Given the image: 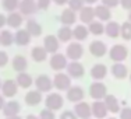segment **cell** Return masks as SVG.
I'll use <instances>...</instances> for the list:
<instances>
[{
    "instance_id": "1",
    "label": "cell",
    "mask_w": 131,
    "mask_h": 119,
    "mask_svg": "<svg viewBox=\"0 0 131 119\" xmlns=\"http://www.w3.org/2000/svg\"><path fill=\"white\" fill-rule=\"evenodd\" d=\"M64 105V98L61 94L59 93H49L45 98V106L50 111L56 112V111H60Z\"/></svg>"
},
{
    "instance_id": "2",
    "label": "cell",
    "mask_w": 131,
    "mask_h": 119,
    "mask_svg": "<svg viewBox=\"0 0 131 119\" xmlns=\"http://www.w3.org/2000/svg\"><path fill=\"white\" fill-rule=\"evenodd\" d=\"M53 87L59 91H67L71 87V77L63 71H57V74L53 77Z\"/></svg>"
},
{
    "instance_id": "3",
    "label": "cell",
    "mask_w": 131,
    "mask_h": 119,
    "mask_svg": "<svg viewBox=\"0 0 131 119\" xmlns=\"http://www.w3.org/2000/svg\"><path fill=\"white\" fill-rule=\"evenodd\" d=\"M128 56V49L126 48L124 45H113L109 51V58L112 59L113 62H124Z\"/></svg>"
},
{
    "instance_id": "4",
    "label": "cell",
    "mask_w": 131,
    "mask_h": 119,
    "mask_svg": "<svg viewBox=\"0 0 131 119\" xmlns=\"http://www.w3.org/2000/svg\"><path fill=\"white\" fill-rule=\"evenodd\" d=\"M66 56L67 59H71V60H80L81 58L84 56V48L82 45L75 41V42H70L66 49Z\"/></svg>"
},
{
    "instance_id": "5",
    "label": "cell",
    "mask_w": 131,
    "mask_h": 119,
    "mask_svg": "<svg viewBox=\"0 0 131 119\" xmlns=\"http://www.w3.org/2000/svg\"><path fill=\"white\" fill-rule=\"evenodd\" d=\"M50 67H52V70H54V71H61V70H64L66 67H67V65H68V62H67V56L63 55V53H59V52H56V53H53V55L50 56Z\"/></svg>"
},
{
    "instance_id": "6",
    "label": "cell",
    "mask_w": 131,
    "mask_h": 119,
    "mask_svg": "<svg viewBox=\"0 0 131 119\" xmlns=\"http://www.w3.org/2000/svg\"><path fill=\"white\" fill-rule=\"evenodd\" d=\"M89 95L93 99H103L107 95V87L102 81H93L89 86Z\"/></svg>"
},
{
    "instance_id": "7",
    "label": "cell",
    "mask_w": 131,
    "mask_h": 119,
    "mask_svg": "<svg viewBox=\"0 0 131 119\" xmlns=\"http://www.w3.org/2000/svg\"><path fill=\"white\" fill-rule=\"evenodd\" d=\"M66 70H67V74L71 79H81L85 74V69H84L82 63H80V60H71L67 65Z\"/></svg>"
},
{
    "instance_id": "8",
    "label": "cell",
    "mask_w": 131,
    "mask_h": 119,
    "mask_svg": "<svg viewBox=\"0 0 131 119\" xmlns=\"http://www.w3.org/2000/svg\"><path fill=\"white\" fill-rule=\"evenodd\" d=\"M18 84H17V81L15 80H6V81H3L2 83V95L4 97V98H13V97L17 95V93H18Z\"/></svg>"
},
{
    "instance_id": "9",
    "label": "cell",
    "mask_w": 131,
    "mask_h": 119,
    "mask_svg": "<svg viewBox=\"0 0 131 119\" xmlns=\"http://www.w3.org/2000/svg\"><path fill=\"white\" fill-rule=\"evenodd\" d=\"M84 97H85V93H84L82 87H80V86H71L70 88L66 91V98L70 102H74V104L82 101Z\"/></svg>"
},
{
    "instance_id": "10",
    "label": "cell",
    "mask_w": 131,
    "mask_h": 119,
    "mask_svg": "<svg viewBox=\"0 0 131 119\" xmlns=\"http://www.w3.org/2000/svg\"><path fill=\"white\" fill-rule=\"evenodd\" d=\"M35 87L40 93H50L53 88V80L46 74H39L35 80Z\"/></svg>"
},
{
    "instance_id": "11",
    "label": "cell",
    "mask_w": 131,
    "mask_h": 119,
    "mask_svg": "<svg viewBox=\"0 0 131 119\" xmlns=\"http://www.w3.org/2000/svg\"><path fill=\"white\" fill-rule=\"evenodd\" d=\"M91 109H92V116L95 119H105L109 114L103 99H95V102L91 105Z\"/></svg>"
},
{
    "instance_id": "12",
    "label": "cell",
    "mask_w": 131,
    "mask_h": 119,
    "mask_svg": "<svg viewBox=\"0 0 131 119\" xmlns=\"http://www.w3.org/2000/svg\"><path fill=\"white\" fill-rule=\"evenodd\" d=\"M18 11H20L23 15H34L36 11H38L36 0H20Z\"/></svg>"
},
{
    "instance_id": "13",
    "label": "cell",
    "mask_w": 131,
    "mask_h": 119,
    "mask_svg": "<svg viewBox=\"0 0 131 119\" xmlns=\"http://www.w3.org/2000/svg\"><path fill=\"white\" fill-rule=\"evenodd\" d=\"M74 114L78 116V119H88L92 116V109L88 102L80 101L74 105Z\"/></svg>"
},
{
    "instance_id": "14",
    "label": "cell",
    "mask_w": 131,
    "mask_h": 119,
    "mask_svg": "<svg viewBox=\"0 0 131 119\" xmlns=\"http://www.w3.org/2000/svg\"><path fill=\"white\" fill-rule=\"evenodd\" d=\"M31 39H32V36H31V34L28 32L25 28H18L17 31L14 32V43L18 46H27L31 43Z\"/></svg>"
},
{
    "instance_id": "15",
    "label": "cell",
    "mask_w": 131,
    "mask_h": 119,
    "mask_svg": "<svg viewBox=\"0 0 131 119\" xmlns=\"http://www.w3.org/2000/svg\"><path fill=\"white\" fill-rule=\"evenodd\" d=\"M43 48L46 49V52L53 55L59 51L60 48V41L56 35H46L45 39H43Z\"/></svg>"
},
{
    "instance_id": "16",
    "label": "cell",
    "mask_w": 131,
    "mask_h": 119,
    "mask_svg": "<svg viewBox=\"0 0 131 119\" xmlns=\"http://www.w3.org/2000/svg\"><path fill=\"white\" fill-rule=\"evenodd\" d=\"M89 52L95 58H103L107 53V46L102 41H92L91 45H89Z\"/></svg>"
},
{
    "instance_id": "17",
    "label": "cell",
    "mask_w": 131,
    "mask_h": 119,
    "mask_svg": "<svg viewBox=\"0 0 131 119\" xmlns=\"http://www.w3.org/2000/svg\"><path fill=\"white\" fill-rule=\"evenodd\" d=\"M103 102H105L106 108H107V111L110 112V114H118V112H120L121 106H120V102H118L116 95L107 94V95L103 98Z\"/></svg>"
},
{
    "instance_id": "18",
    "label": "cell",
    "mask_w": 131,
    "mask_h": 119,
    "mask_svg": "<svg viewBox=\"0 0 131 119\" xmlns=\"http://www.w3.org/2000/svg\"><path fill=\"white\" fill-rule=\"evenodd\" d=\"M43 97H42V93L39 91V90H31V91H28L25 94V97H24V101H25V104L28 106H36L39 105L40 102H42Z\"/></svg>"
},
{
    "instance_id": "19",
    "label": "cell",
    "mask_w": 131,
    "mask_h": 119,
    "mask_svg": "<svg viewBox=\"0 0 131 119\" xmlns=\"http://www.w3.org/2000/svg\"><path fill=\"white\" fill-rule=\"evenodd\" d=\"M110 71L113 74V77L117 80H124L128 76V69H127L126 65H123V62H114V65L112 66Z\"/></svg>"
},
{
    "instance_id": "20",
    "label": "cell",
    "mask_w": 131,
    "mask_h": 119,
    "mask_svg": "<svg viewBox=\"0 0 131 119\" xmlns=\"http://www.w3.org/2000/svg\"><path fill=\"white\" fill-rule=\"evenodd\" d=\"M107 76V67L103 63H96L91 69V77L95 81H102Z\"/></svg>"
},
{
    "instance_id": "21",
    "label": "cell",
    "mask_w": 131,
    "mask_h": 119,
    "mask_svg": "<svg viewBox=\"0 0 131 119\" xmlns=\"http://www.w3.org/2000/svg\"><path fill=\"white\" fill-rule=\"evenodd\" d=\"M80 20H81V23H84V24L92 23V21L95 20V8L89 4L84 6L80 10Z\"/></svg>"
},
{
    "instance_id": "22",
    "label": "cell",
    "mask_w": 131,
    "mask_h": 119,
    "mask_svg": "<svg viewBox=\"0 0 131 119\" xmlns=\"http://www.w3.org/2000/svg\"><path fill=\"white\" fill-rule=\"evenodd\" d=\"M3 114L4 116H13V115H20L21 112V105L18 101H6L3 106Z\"/></svg>"
},
{
    "instance_id": "23",
    "label": "cell",
    "mask_w": 131,
    "mask_h": 119,
    "mask_svg": "<svg viewBox=\"0 0 131 119\" xmlns=\"http://www.w3.org/2000/svg\"><path fill=\"white\" fill-rule=\"evenodd\" d=\"M75 21H77L75 11H73L71 8H64V10L61 11V14H60V23L63 24V25L71 27V25H74V24H75Z\"/></svg>"
},
{
    "instance_id": "24",
    "label": "cell",
    "mask_w": 131,
    "mask_h": 119,
    "mask_svg": "<svg viewBox=\"0 0 131 119\" xmlns=\"http://www.w3.org/2000/svg\"><path fill=\"white\" fill-rule=\"evenodd\" d=\"M95 18H98L99 21H110L112 18L110 8L105 4H98L95 7Z\"/></svg>"
},
{
    "instance_id": "25",
    "label": "cell",
    "mask_w": 131,
    "mask_h": 119,
    "mask_svg": "<svg viewBox=\"0 0 131 119\" xmlns=\"http://www.w3.org/2000/svg\"><path fill=\"white\" fill-rule=\"evenodd\" d=\"M48 55L49 53L46 52V49L43 48V46H34V48L31 49V58H32V60L36 62V63L45 62L46 59H48Z\"/></svg>"
},
{
    "instance_id": "26",
    "label": "cell",
    "mask_w": 131,
    "mask_h": 119,
    "mask_svg": "<svg viewBox=\"0 0 131 119\" xmlns=\"http://www.w3.org/2000/svg\"><path fill=\"white\" fill-rule=\"evenodd\" d=\"M23 23H24V17H23L21 13H17V11H11V13H8V15H7V25L10 28L18 30Z\"/></svg>"
},
{
    "instance_id": "27",
    "label": "cell",
    "mask_w": 131,
    "mask_h": 119,
    "mask_svg": "<svg viewBox=\"0 0 131 119\" xmlns=\"http://www.w3.org/2000/svg\"><path fill=\"white\" fill-rule=\"evenodd\" d=\"M25 30L31 34V36L34 38H38V36L42 35V25L38 23L36 20H28L25 23Z\"/></svg>"
},
{
    "instance_id": "28",
    "label": "cell",
    "mask_w": 131,
    "mask_h": 119,
    "mask_svg": "<svg viewBox=\"0 0 131 119\" xmlns=\"http://www.w3.org/2000/svg\"><path fill=\"white\" fill-rule=\"evenodd\" d=\"M15 81H17L18 87H21V88H29L34 83L32 76L28 74L27 71H20L17 74V77H15Z\"/></svg>"
},
{
    "instance_id": "29",
    "label": "cell",
    "mask_w": 131,
    "mask_h": 119,
    "mask_svg": "<svg viewBox=\"0 0 131 119\" xmlns=\"http://www.w3.org/2000/svg\"><path fill=\"white\" fill-rule=\"evenodd\" d=\"M11 66L17 73H20V71H25L27 67H28V60L25 56H21V55H15L13 58V60H11Z\"/></svg>"
},
{
    "instance_id": "30",
    "label": "cell",
    "mask_w": 131,
    "mask_h": 119,
    "mask_svg": "<svg viewBox=\"0 0 131 119\" xmlns=\"http://www.w3.org/2000/svg\"><path fill=\"white\" fill-rule=\"evenodd\" d=\"M88 35H89L88 27H85L84 24H78V25H75L73 28V38L75 41H78V42L85 41L88 38Z\"/></svg>"
},
{
    "instance_id": "31",
    "label": "cell",
    "mask_w": 131,
    "mask_h": 119,
    "mask_svg": "<svg viewBox=\"0 0 131 119\" xmlns=\"http://www.w3.org/2000/svg\"><path fill=\"white\" fill-rule=\"evenodd\" d=\"M105 34L112 39L118 38L120 36V24L116 23V21H109L105 25Z\"/></svg>"
},
{
    "instance_id": "32",
    "label": "cell",
    "mask_w": 131,
    "mask_h": 119,
    "mask_svg": "<svg viewBox=\"0 0 131 119\" xmlns=\"http://www.w3.org/2000/svg\"><path fill=\"white\" fill-rule=\"evenodd\" d=\"M88 31H89V34H92V35H95V36H101L105 34V25H103L102 21L93 20L92 23L88 24Z\"/></svg>"
},
{
    "instance_id": "33",
    "label": "cell",
    "mask_w": 131,
    "mask_h": 119,
    "mask_svg": "<svg viewBox=\"0 0 131 119\" xmlns=\"http://www.w3.org/2000/svg\"><path fill=\"white\" fill-rule=\"evenodd\" d=\"M59 38L60 42H70L71 39H73V30H71V27L68 25H63L60 28V30L57 31V35H56Z\"/></svg>"
},
{
    "instance_id": "34",
    "label": "cell",
    "mask_w": 131,
    "mask_h": 119,
    "mask_svg": "<svg viewBox=\"0 0 131 119\" xmlns=\"http://www.w3.org/2000/svg\"><path fill=\"white\" fill-rule=\"evenodd\" d=\"M13 43H14V34L10 30H3L0 32V45L4 46V48H8Z\"/></svg>"
},
{
    "instance_id": "35",
    "label": "cell",
    "mask_w": 131,
    "mask_h": 119,
    "mask_svg": "<svg viewBox=\"0 0 131 119\" xmlns=\"http://www.w3.org/2000/svg\"><path fill=\"white\" fill-rule=\"evenodd\" d=\"M120 36L124 41H131V23L126 21L120 25Z\"/></svg>"
},
{
    "instance_id": "36",
    "label": "cell",
    "mask_w": 131,
    "mask_h": 119,
    "mask_svg": "<svg viewBox=\"0 0 131 119\" xmlns=\"http://www.w3.org/2000/svg\"><path fill=\"white\" fill-rule=\"evenodd\" d=\"M2 6L6 11L11 13V11L18 10V6H20V0H2Z\"/></svg>"
},
{
    "instance_id": "37",
    "label": "cell",
    "mask_w": 131,
    "mask_h": 119,
    "mask_svg": "<svg viewBox=\"0 0 131 119\" xmlns=\"http://www.w3.org/2000/svg\"><path fill=\"white\" fill-rule=\"evenodd\" d=\"M67 4H68V8H71L73 11H80L85 6V2L84 0H68Z\"/></svg>"
},
{
    "instance_id": "38",
    "label": "cell",
    "mask_w": 131,
    "mask_h": 119,
    "mask_svg": "<svg viewBox=\"0 0 131 119\" xmlns=\"http://www.w3.org/2000/svg\"><path fill=\"white\" fill-rule=\"evenodd\" d=\"M39 119H56V115H54L53 111L45 108V109H42V111L39 112Z\"/></svg>"
},
{
    "instance_id": "39",
    "label": "cell",
    "mask_w": 131,
    "mask_h": 119,
    "mask_svg": "<svg viewBox=\"0 0 131 119\" xmlns=\"http://www.w3.org/2000/svg\"><path fill=\"white\" fill-rule=\"evenodd\" d=\"M52 4V0H36L38 10H48Z\"/></svg>"
},
{
    "instance_id": "40",
    "label": "cell",
    "mask_w": 131,
    "mask_h": 119,
    "mask_svg": "<svg viewBox=\"0 0 131 119\" xmlns=\"http://www.w3.org/2000/svg\"><path fill=\"white\" fill-rule=\"evenodd\" d=\"M10 58H8V53L4 51H0V67H4L8 65Z\"/></svg>"
},
{
    "instance_id": "41",
    "label": "cell",
    "mask_w": 131,
    "mask_h": 119,
    "mask_svg": "<svg viewBox=\"0 0 131 119\" xmlns=\"http://www.w3.org/2000/svg\"><path fill=\"white\" fill-rule=\"evenodd\" d=\"M120 119H131V108L130 106H124L120 109Z\"/></svg>"
},
{
    "instance_id": "42",
    "label": "cell",
    "mask_w": 131,
    "mask_h": 119,
    "mask_svg": "<svg viewBox=\"0 0 131 119\" xmlns=\"http://www.w3.org/2000/svg\"><path fill=\"white\" fill-rule=\"evenodd\" d=\"M101 2H102V4L107 6L109 8H114L120 4V0H101Z\"/></svg>"
},
{
    "instance_id": "43",
    "label": "cell",
    "mask_w": 131,
    "mask_h": 119,
    "mask_svg": "<svg viewBox=\"0 0 131 119\" xmlns=\"http://www.w3.org/2000/svg\"><path fill=\"white\" fill-rule=\"evenodd\" d=\"M60 119H78V116L74 114V111H64L60 115Z\"/></svg>"
},
{
    "instance_id": "44",
    "label": "cell",
    "mask_w": 131,
    "mask_h": 119,
    "mask_svg": "<svg viewBox=\"0 0 131 119\" xmlns=\"http://www.w3.org/2000/svg\"><path fill=\"white\" fill-rule=\"evenodd\" d=\"M120 4L124 10H131V0H120Z\"/></svg>"
},
{
    "instance_id": "45",
    "label": "cell",
    "mask_w": 131,
    "mask_h": 119,
    "mask_svg": "<svg viewBox=\"0 0 131 119\" xmlns=\"http://www.w3.org/2000/svg\"><path fill=\"white\" fill-rule=\"evenodd\" d=\"M6 24H7V17H6L3 13H0V30H2Z\"/></svg>"
},
{
    "instance_id": "46",
    "label": "cell",
    "mask_w": 131,
    "mask_h": 119,
    "mask_svg": "<svg viewBox=\"0 0 131 119\" xmlns=\"http://www.w3.org/2000/svg\"><path fill=\"white\" fill-rule=\"evenodd\" d=\"M52 2H54V4H57V6H64L68 0H52Z\"/></svg>"
},
{
    "instance_id": "47",
    "label": "cell",
    "mask_w": 131,
    "mask_h": 119,
    "mask_svg": "<svg viewBox=\"0 0 131 119\" xmlns=\"http://www.w3.org/2000/svg\"><path fill=\"white\" fill-rule=\"evenodd\" d=\"M4 104H6V99H4V97H3V95H0V111L3 109V106H4Z\"/></svg>"
},
{
    "instance_id": "48",
    "label": "cell",
    "mask_w": 131,
    "mask_h": 119,
    "mask_svg": "<svg viewBox=\"0 0 131 119\" xmlns=\"http://www.w3.org/2000/svg\"><path fill=\"white\" fill-rule=\"evenodd\" d=\"M85 2V4H89V6H92V4H95V3H98L99 0H84Z\"/></svg>"
},
{
    "instance_id": "49",
    "label": "cell",
    "mask_w": 131,
    "mask_h": 119,
    "mask_svg": "<svg viewBox=\"0 0 131 119\" xmlns=\"http://www.w3.org/2000/svg\"><path fill=\"white\" fill-rule=\"evenodd\" d=\"M4 119H23L20 115H13V116H6Z\"/></svg>"
},
{
    "instance_id": "50",
    "label": "cell",
    "mask_w": 131,
    "mask_h": 119,
    "mask_svg": "<svg viewBox=\"0 0 131 119\" xmlns=\"http://www.w3.org/2000/svg\"><path fill=\"white\" fill-rule=\"evenodd\" d=\"M25 119H39V116H36V115H32V114H31V115H28Z\"/></svg>"
},
{
    "instance_id": "51",
    "label": "cell",
    "mask_w": 131,
    "mask_h": 119,
    "mask_svg": "<svg viewBox=\"0 0 131 119\" xmlns=\"http://www.w3.org/2000/svg\"><path fill=\"white\" fill-rule=\"evenodd\" d=\"M128 21L131 23V10H130V13H128Z\"/></svg>"
},
{
    "instance_id": "52",
    "label": "cell",
    "mask_w": 131,
    "mask_h": 119,
    "mask_svg": "<svg viewBox=\"0 0 131 119\" xmlns=\"http://www.w3.org/2000/svg\"><path fill=\"white\" fill-rule=\"evenodd\" d=\"M107 119H117V118H114V116H110V118H107Z\"/></svg>"
},
{
    "instance_id": "53",
    "label": "cell",
    "mask_w": 131,
    "mask_h": 119,
    "mask_svg": "<svg viewBox=\"0 0 131 119\" xmlns=\"http://www.w3.org/2000/svg\"><path fill=\"white\" fill-rule=\"evenodd\" d=\"M0 88H2V80H0Z\"/></svg>"
},
{
    "instance_id": "54",
    "label": "cell",
    "mask_w": 131,
    "mask_h": 119,
    "mask_svg": "<svg viewBox=\"0 0 131 119\" xmlns=\"http://www.w3.org/2000/svg\"><path fill=\"white\" fill-rule=\"evenodd\" d=\"M130 83H131V73H130Z\"/></svg>"
},
{
    "instance_id": "55",
    "label": "cell",
    "mask_w": 131,
    "mask_h": 119,
    "mask_svg": "<svg viewBox=\"0 0 131 119\" xmlns=\"http://www.w3.org/2000/svg\"><path fill=\"white\" fill-rule=\"evenodd\" d=\"M88 119H92V118H88Z\"/></svg>"
}]
</instances>
